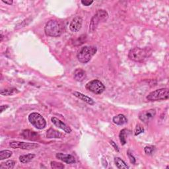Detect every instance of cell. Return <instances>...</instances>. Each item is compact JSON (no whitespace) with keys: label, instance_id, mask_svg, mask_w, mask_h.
<instances>
[{"label":"cell","instance_id":"9a60e30c","mask_svg":"<svg viewBox=\"0 0 169 169\" xmlns=\"http://www.w3.org/2000/svg\"><path fill=\"white\" fill-rule=\"evenodd\" d=\"M86 77V72L82 69H77L74 71V79L77 81H83Z\"/></svg>","mask_w":169,"mask_h":169},{"label":"cell","instance_id":"52a82bcc","mask_svg":"<svg viewBox=\"0 0 169 169\" xmlns=\"http://www.w3.org/2000/svg\"><path fill=\"white\" fill-rule=\"evenodd\" d=\"M86 89L96 95H101L105 90V86L99 80L95 79L88 82L85 86Z\"/></svg>","mask_w":169,"mask_h":169},{"label":"cell","instance_id":"f1b7e54d","mask_svg":"<svg viewBox=\"0 0 169 169\" xmlns=\"http://www.w3.org/2000/svg\"><path fill=\"white\" fill-rule=\"evenodd\" d=\"M110 145H111L114 148V149H115V150H116L117 152H119V148H118V145H117L113 141H110Z\"/></svg>","mask_w":169,"mask_h":169},{"label":"cell","instance_id":"7402d4cb","mask_svg":"<svg viewBox=\"0 0 169 169\" xmlns=\"http://www.w3.org/2000/svg\"><path fill=\"white\" fill-rule=\"evenodd\" d=\"M16 164V161L14 160H10V161H6L4 163H2V165L0 166V168H14V167L15 166Z\"/></svg>","mask_w":169,"mask_h":169},{"label":"cell","instance_id":"83f0119b","mask_svg":"<svg viewBox=\"0 0 169 169\" xmlns=\"http://www.w3.org/2000/svg\"><path fill=\"white\" fill-rule=\"evenodd\" d=\"M81 2L84 6H89V5H91L94 2L93 1H88V0H82Z\"/></svg>","mask_w":169,"mask_h":169},{"label":"cell","instance_id":"6da1fadb","mask_svg":"<svg viewBox=\"0 0 169 169\" xmlns=\"http://www.w3.org/2000/svg\"><path fill=\"white\" fill-rule=\"evenodd\" d=\"M64 30L63 25L62 23L56 20L49 21L44 27L46 35L51 37H58L62 35Z\"/></svg>","mask_w":169,"mask_h":169},{"label":"cell","instance_id":"4316f807","mask_svg":"<svg viewBox=\"0 0 169 169\" xmlns=\"http://www.w3.org/2000/svg\"><path fill=\"white\" fill-rule=\"evenodd\" d=\"M128 157L129 159V161H130L132 163L135 164V159L132 155V154H131V153H129V151H128Z\"/></svg>","mask_w":169,"mask_h":169},{"label":"cell","instance_id":"9c48e42d","mask_svg":"<svg viewBox=\"0 0 169 169\" xmlns=\"http://www.w3.org/2000/svg\"><path fill=\"white\" fill-rule=\"evenodd\" d=\"M155 115L156 110L155 109H149L141 112L139 114V118L143 122L147 123L150 122L151 120H153Z\"/></svg>","mask_w":169,"mask_h":169},{"label":"cell","instance_id":"2e32d148","mask_svg":"<svg viewBox=\"0 0 169 169\" xmlns=\"http://www.w3.org/2000/svg\"><path fill=\"white\" fill-rule=\"evenodd\" d=\"M114 123L116 125L122 126L123 124H126L128 122V119L123 114H118L115 116L112 119Z\"/></svg>","mask_w":169,"mask_h":169},{"label":"cell","instance_id":"30bf717a","mask_svg":"<svg viewBox=\"0 0 169 169\" xmlns=\"http://www.w3.org/2000/svg\"><path fill=\"white\" fill-rule=\"evenodd\" d=\"M83 24V19L80 16H76L73 19L69 25V29L71 32H77L81 29Z\"/></svg>","mask_w":169,"mask_h":169},{"label":"cell","instance_id":"e0dca14e","mask_svg":"<svg viewBox=\"0 0 169 169\" xmlns=\"http://www.w3.org/2000/svg\"><path fill=\"white\" fill-rule=\"evenodd\" d=\"M62 134L56 129L50 128L47 131L46 137L47 138H61Z\"/></svg>","mask_w":169,"mask_h":169},{"label":"cell","instance_id":"cb8c5ba5","mask_svg":"<svg viewBox=\"0 0 169 169\" xmlns=\"http://www.w3.org/2000/svg\"><path fill=\"white\" fill-rule=\"evenodd\" d=\"M52 168L53 169H62L64 168V165L60 162H57L56 161H52L50 163Z\"/></svg>","mask_w":169,"mask_h":169},{"label":"cell","instance_id":"d6986e66","mask_svg":"<svg viewBox=\"0 0 169 169\" xmlns=\"http://www.w3.org/2000/svg\"><path fill=\"white\" fill-rule=\"evenodd\" d=\"M114 162L117 168L119 169H128L129 166L126 165V162L123 161L120 157H115L114 158Z\"/></svg>","mask_w":169,"mask_h":169},{"label":"cell","instance_id":"3957f363","mask_svg":"<svg viewBox=\"0 0 169 169\" xmlns=\"http://www.w3.org/2000/svg\"><path fill=\"white\" fill-rule=\"evenodd\" d=\"M97 48L95 46H84L78 51L77 57V60L82 63H88L93 56L96 53Z\"/></svg>","mask_w":169,"mask_h":169},{"label":"cell","instance_id":"4fadbf2b","mask_svg":"<svg viewBox=\"0 0 169 169\" xmlns=\"http://www.w3.org/2000/svg\"><path fill=\"white\" fill-rule=\"evenodd\" d=\"M22 135L24 138L31 141H36L40 139V135L35 132L31 131L30 129H25L22 133Z\"/></svg>","mask_w":169,"mask_h":169},{"label":"cell","instance_id":"ffe728a7","mask_svg":"<svg viewBox=\"0 0 169 169\" xmlns=\"http://www.w3.org/2000/svg\"><path fill=\"white\" fill-rule=\"evenodd\" d=\"M35 157V155L30 153L20 156V157H19V161H20V162H22V163H28V162H30Z\"/></svg>","mask_w":169,"mask_h":169},{"label":"cell","instance_id":"44dd1931","mask_svg":"<svg viewBox=\"0 0 169 169\" xmlns=\"http://www.w3.org/2000/svg\"><path fill=\"white\" fill-rule=\"evenodd\" d=\"M19 92V90L15 88H9L2 90L1 92H0V94L3 96H9L17 94Z\"/></svg>","mask_w":169,"mask_h":169},{"label":"cell","instance_id":"5bb4252c","mask_svg":"<svg viewBox=\"0 0 169 169\" xmlns=\"http://www.w3.org/2000/svg\"><path fill=\"white\" fill-rule=\"evenodd\" d=\"M73 95L77 97V98H78L79 99L83 101V102H86L87 104H89V105H95V101L91 99V98H90V97L87 96V95H84V94L81 93H79V92H74L73 93Z\"/></svg>","mask_w":169,"mask_h":169},{"label":"cell","instance_id":"484cf974","mask_svg":"<svg viewBox=\"0 0 169 169\" xmlns=\"http://www.w3.org/2000/svg\"><path fill=\"white\" fill-rule=\"evenodd\" d=\"M154 149H155V148L153 146H146L144 149V150H145V152L146 154L151 155L154 151Z\"/></svg>","mask_w":169,"mask_h":169},{"label":"cell","instance_id":"7c38bea8","mask_svg":"<svg viewBox=\"0 0 169 169\" xmlns=\"http://www.w3.org/2000/svg\"><path fill=\"white\" fill-rule=\"evenodd\" d=\"M51 120L52 122L56 127L62 129V130H63L66 133L70 134L71 132V129L68 126H67L66 123H63L60 120L56 118V117H52V118H51Z\"/></svg>","mask_w":169,"mask_h":169},{"label":"cell","instance_id":"8992f818","mask_svg":"<svg viewBox=\"0 0 169 169\" xmlns=\"http://www.w3.org/2000/svg\"><path fill=\"white\" fill-rule=\"evenodd\" d=\"M29 121L31 124L38 129H42L46 126L44 117L37 112H32L29 116Z\"/></svg>","mask_w":169,"mask_h":169},{"label":"cell","instance_id":"277c9868","mask_svg":"<svg viewBox=\"0 0 169 169\" xmlns=\"http://www.w3.org/2000/svg\"><path fill=\"white\" fill-rule=\"evenodd\" d=\"M108 17V14L106 11L104 9L98 10L96 13V14L92 17L89 25V31L90 32H93L98 27L99 24L102 22L106 21Z\"/></svg>","mask_w":169,"mask_h":169},{"label":"cell","instance_id":"5b68a950","mask_svg":"<svg viewBox=\"0 0 169 169\" xmlns=\"http://www.w3.org/2000/svg\"><path fill=\"white\" fill-rule=\"evenodd\" d=\"M169 97V90L167 88H162L151 92L147 96V100L149 101H158L167 100Z\"/></svg>","mask_w":169,"mask_h":169},{"label":"cell","instance_id":"ac0fdd59","mask_svg":"<svg viewBox=\"0 0 169 169\" xmlns=\"http://www.w3.org/2000/svg\"><path fill=\"white\" fill-rule=\"evenodd\" d=\"M130 133V131L128 130L127 129H123L120 132V135H119V138H120V141L121 142V144L122 145H124L126 143V139L128 138V135Z\"/></svg>","mask_w":169,"mask_h":169},{"label":"cell","instance_id":"ba28073f","mask_svg":"<svg viewBox=\"0 0 169 169\" xmlns=\"http://www.w3.org/2000/svg\"><path fill=\"white\" fill-rule=\"evenodd\" d=\"M9 145L13 149L20 148L24 150H32V149H36L40 146L38 144H35V143H25L21 141L11 142Z\"/></svg>","mask_w":169,"mask_h":169},{"label":"cell","instance_id":"d4e9b609","mask_svg":"<svg viewBox=\"0 0 169 169\" xmlns=\"http://www.w3.org/2000/svg\"><path fill=\"white\" fill-rule=\"evenodd\" d=\"M144 127H143L141 124H139V123H138V124H137V126H136V127L135 128V131H134L135 135H138L140 134L144 133Z\"/></svg>","mask_w":169,"mask_h":169},{"label":"cell","instance_id":"f546056e","mask_svg":"<svg viewBox=\"0 0 169 169\" xmlns=\"http://www.w3.org/2000/svg\"><path fill=\"white\" fill-rule=\"evenodd\" d=\"M2 2L3 3H5V4H8V5H12L13 3H14V2H13L12 0H5H5H2Z\"/></svg>","mask_w":169,"mask_h":169},{"label":"cell","instance_id":"7a4b0ae2","mask_svg":"<svg viewBox=\"0 0 169 169\" xmlns=\"http://www.w3.org/2000/svg\"><path fill=\"white\" fill-rule=\"evenodd\" d=\"M152 54V50L150 48L135 47L129 52L128 57L129 59L134 62H141L149 57Z\"/></svg>","mask_w":169,"mask_h":169},{"label":"cell","instance_id":"8fae6325","mask_svg":"<svg viewBox=\"0 0 169 169\" xmlns=\"http://www.w3.org/2000/svg\"><path fill=\"white\" fill-rule=\"evenodd\" d=\"M56 157L59 160L66 162L67 164H74L76 162L75 158L73 155L69 154H64L62 153H58L56 155Z\"/></svg>","mask_w":169,"mask_h":169},{"label":"cell","instance_id":"1f68e13d","mask_svg":"<svg viewBox=\"0 0 169 169\" xmlns=\"http://www.w3.org/2000/svg\"><path fill=\"white\" fill-rule=\"evenodd\" d=\"M2 40H3V35H1V40H0V41H2Z\"/></svg>","mask_w":169,"mask_h":169},{"label":"cell","instance_id":"603a6c76","mask_svg":"<svg viewBox=\"0 0 169 169\" xmlns=\"http://www.w3.org/2000/svg\"><path fill=\"white\" fill-rule=\"evenodd\" d=\"M12 151L9 150H3L0 151V160H3L5 159L9 158L12 155Z\"/></svg>","mask_w":169,"mask_h":169},{"label":"cell","instance_id":"4dcf8cb0","mask_svg":"<svg viewBox=\"0 0 169 169\" xmlns=\"http://www.w3.org/2000/svg\"><path fill=\"white\" fill-rule=\"evenodd\" d=\"M8 107H9L8 105H2V106H1V107H0V108H1V113H2L4 111V110L7 109Z\"/></svg>","mask_w":169,"mask_h":169}]
</instances>
